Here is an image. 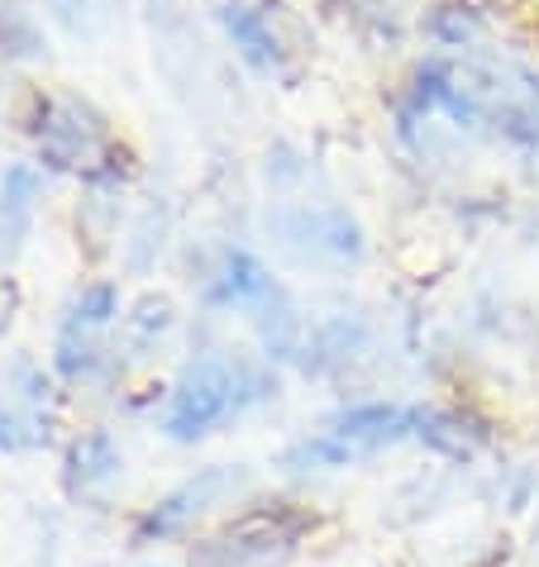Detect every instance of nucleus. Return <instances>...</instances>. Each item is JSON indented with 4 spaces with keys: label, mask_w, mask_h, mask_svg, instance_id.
<instances>
[{
    "label": "nucleus",
    "mask_w": 539,
    "mask_h": 567,
    "mask_svg": "<svg viewBox=\"0 0 539 567\" xmlns=\"http://www.w3.org/2000/svg\"><path fill=\"white\" fill-rule=\"evenodd\" d=\"M410 439V411L406 405H387V401H368L354 411H339L325 424L321 434L301 439L282 453L287 467H348L363 463L383 449H396Z\"/></svg>",
    "instance_id": "7ed1b4c3"
},
{
    "label": "nucleus",
    "mask_w": 539,
    "mask_h": 567,
    "mask_svg": "<svg viewBox=\"0 0 539 567\" xmlns=\"http://www.w3.org/2000/svg\"><path fill=\"white\" fill-rule=\"evenodd\" d=\"M273 396V372L248 358H225V353H196L172 382L163 430L177 444H196L225 420L244 415L248 405Z\"/></svg>",
    "instance_id": "f257e3e1"
},
{
    "label": "nucleus",
    "mask_w": 539,
    "mask_h": 567,
    "mask_svg": "<svg viewBox=\"0 0 539 567\" xmlns=\"http://www.w3.org/2000/svg\"><path fill=\"white\" fill-rule=\"evenodd\" d=\"M34 200H39V172L20 163L6 172V182H0V239L10 234V244L24 239L29 219H34Z\"/></svg>",
    "instance_id": "9d476101"
},
{
    "label": "nucleus",
    "mask_w": 539,
    "mask_h": 567,
    "mask_svg": "<svg viewBox=\"0 0 539 567\" xmlns=\"http://www.w3.org/2000/svg\"><path fill=\"white\" fill-rule=\"evenodd\" d=\"M315 529V511L296 501H253L192 548V567H287Z\"/></svg>",
    "instance_id": "f03ea898"
},
{
    "label": "nucleus",
    "mask_w": 539,
    "mask_h": 567,
    "mask_svg": "<svg viewBox=\"0 0 539 567\" xmlns=\"http://www.w3.org/2000/svg\"><path fill=\"white\" fill-rule=\"evenodd\" d=\"M43 401H49V377L34 362H10L6 391H0V449L29 453L49 439V420H43Z\"/></svg>",
    "instance_id": "423d86ee"
},
{
    "label": "nucleus",
    "mask_w": 539,
    "mask_h": 567,
    "mask_svg": "<svg viewBox=\"0 0 539 567\" xmlns=\"http://www.w3.org/2000/svg\"><path fill=\"white\" fill-rule=\"evenodd\" d=\"M273 225L282 234V244L301 248L311 262H348V258H358V248H363L358 225L335 206H292V210H282Z\"/></svg>",
    "instance_id": "0eeeda50"
},
{
    "label": "nucleus",
    "mask_w": 539,
    "mask_h": 567,
    "mask_svg": "<svg viewBox=\"0 0 539 567\" xmlns=\"http://www.w3.org/2000/svg\"><path fill=\"white\" fill-rule=\"evenodd\" d=\"M105 6H110V0H53V14L68 29H77V34H91V29H96L110 14Z\"/></svg>",
    "instance_id": "ddd939ff"
},
{
    "label": "nucleus",
    "mask_w": 539,
    "mask_h": 567,
    "mask_svg": "<svg viewBox=\"0 0 539 567\" xmlns=\"http://www.w3.org/2000/svg\"><path fill=\"white\" fill-rule=\"evenodd\" d=\"M39 157L49 167H105V157L115 153V134H110V120L101 115L91 101L82 96H49L39 110Z\"/></svg>",
    "instance_id": "39448f33"
},
{
    "label": "nucleus",
    "mask_w": 539,
    "mask_h": 567,
    "mask_svg": "<svg viewBox=\"0 0 539 567\" xmlns=\"http://www.w3.org/2000/svg\"><path fill=\"white\" fill-rule=\"evenodd\" d=\"M167 329H172V306L163 296H144V301L134 306V315H124V353H134V358L157 353Z\"/></svg>",
    "instance_id": "9b49d317"
},
{
    "label": "nucleus",
    "mask_w": 539,
    "mask_h": 567,
    "mask_svg": "<svg viewBox=\"0 0 539 567\" xmlns=\"http://www.w3.org/2000/svg\"><path fill=\"white\" fill-rule=\"evenodd\" d=\"M120 467H124V458H120V449H115V439L110 434H82L72 444V453H68V482L82 486V492L105 486Z\"/></svg>",
    "instance_id": "1a4fd4ad"
},
{
    "label": "nucleus",
    "mask_w": 539,
    "mask_h": 567,
    "mask_svg": "<svg viewBox=\"0 0 539 567\" xmlns=\"http://www.w3.org/2000/svg\"><path fill=\"white\" fill-rule=\"evenodd\" d=\"M530 558H535V567H539V519H535V534H530Z\"/></svg>",
    "instance_id": "4468645a"
},
{
    "label": "nucleus",
    "mask_w": 539,
    "mask_h": 567,
    "mask_svg": "<svg viewBox=\"0 0 539 567\" xmlns=\"http://www.w3.org/2000/svg\"><path fill=\"white\" fill-rule=\"evenodd\" d=\"M410 439H420L425 449H435L454 463H468L472 453H478V439L464 430V420L449 411H435V405H416V411H410Z\"/></svg>",
    "instance_id": "6e6552de"
},
{
    "label": "nucleus",
    "mask_w": 539,
    "mask_h": 567,
    "mask_svg": "<svg viewBox=\"0 0 539 567\" xmlns=\"http://www.w3.org/2000/svg\"><path fill=\"white\" fill-rule=\"evenodd\" d=\"M253 486V472L244 463H215V467H201L196 477H186L182 486L157 501V506L134 525V544H167V539H182L192 525H201L215 506H230L240 501Z\"/></svg>",
    "instance_id": "20e7f679"
},
{
    "label": "nucleus",
    "mask_w": 539,
    "mask_h": 567,
    "mask_svg": "<svg viewBox=\"0 0 539 567\" xmlns=\"http://www.w3.org/2000/svg\"><path fill=\"white\" fill-rule=\"evenodd\" d=\"M225 29H230V39H234V49H240L253 68H263V72H273L277 68V39L263 29V20L253 10H240V6H230L225 10Z\"/></svg>",
    "instance_id": "f8f14e48"
}]
</instances>
